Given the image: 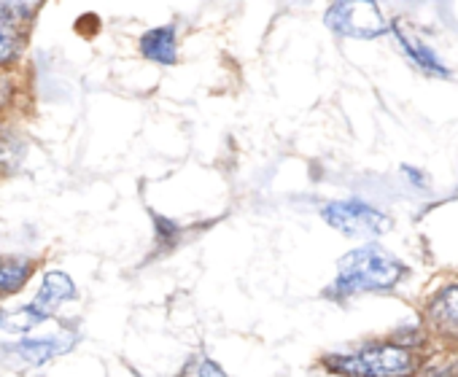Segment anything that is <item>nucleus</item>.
I'll return each instance as SVG.
<instances>
[{
  "label": "nucleus",
  "instance_id": "12",
  "mask_svg": "<svg viewBox=\"0 0 458 377\" xmlns=\"http://www.w3.org/2000/svg\"><path fill=\"white\" fill-rule=\"evenodd\" d=\"M197 377H226V372H224L216 361L205 358V361L199 364V369H197Z\"/></svg>",
  "mask_w": 458,
  "mask_h": 377
},
{
  "label": "nucleus",
  "instance_id": "6",
  "mask_svg": "<svg viewBox=\"0 0 458 377\" xmlns=\"http://www.w3.org/2000/svg\"><path fill=\"white\" fill-rule=\"evenodd\" d=\"M36 6L30 4H9L0 0V65H9L17 60L25 33H28V20L33 17Z\"/></svg>",
  "mask_w": 458,
  "mask_h": 377
},
{
  "label": "nucleus",
  "instance_id": "13",
  "mask_svg": "<svg viewBox=\"0 0 458 377\" xmlns=\"http://www.w3.org/2000/svg\"><path fill=\"white\" fill-rule=\"evenodd\" d=\"M12 92H14V87H12V81H9L6 76H0V108H4V105L9 103V97H12Z\"/></svg>",
  "mask_w": 458,
  "mask_h": 377
},
{
  "label": "nucleus",
  "instance_id": "4",
  "mask_svg": "<svg viewBox=\"0 0 458 377\" xmlns=\"http://www.w3.org/2000/svg\"><path fill=\"white\" fill-rule=\"evenodd\" d=\"M321 216L327 219V224L348 235H380L391 227V222L377 208L367 205L359 197L335 200L321 211Z\"/></svg>",
  "mask_w": 458,
  "mask_h": 377
},
{
  "label": "nucleus",
  "instance_id": "7",
  "mask_svg": "<svg viewBox=\"0 0 458 377\" xmlns=\"http://www.w3.org/2000/svg\"><path fill=\"white\" fill-rule=\"evenodd\" d=\"M426 318L442 337L458 339V281L442 286L426 305Z\"/></svg>",
  "mask_w": 458,
  "mask_h": 377
},
{
  "label": "nucleus",
  "instance_id": "9",
  "mask_svg": "<svg viewBox=\"0 0 458 377\" xmlns=\"http://www.w3.org/2000/svg\"><path fill=\"white\" fill-rule=\"evenodd\" d=\"M140 52L146 60L159 65H173L178 60V44L173 28H154L140 38Z\"/></svg>",
  "mask_w": 458,
  "mask_h": 377
},
{
  "label": "nucleus",
  "instance_id": "2",
  "mask_svg": "<svg viewBox=\"0 0 458 377\" xmlns=\"http://www.w3.org/2000/svg\"><path fill=\"white\" fill-rule=\"evenodd\" d=\"M324 364L345 377H410L415 372V353L407 345L375 342L348 353H332Z\"/></svg>",
  "mask_w": 458,
  "mask_h": 377
},
{
  "label": "nucleus",
  "instance_id": "5",
  "mask_svg": "<svg viewBox=\"0 0 458 377\" xmlns=\"http://www.w3.org/2000/svg\"><path fill=\"white\" fill-rule=\"evenodd\" d=\"M327 25L351 38H377L388 30L375 4H337L327 12Z\"/></svg>",
  "mask_w": 458,
  "mask_h": 377
},
{
  "label": "nucleus",
  "instance_id": "11",
  "mask_svg": "<svg viewBox=\"0 0 458 377\" xmlns=\"http://www.w3.org/2000/svg\"><path fill=\"white\" fill-rule=\"evenodd\" d=\"M36 262L33 259H20V256H0V297L20 291L28 278L33 275Z\"/></svg>",
  "mask_w": 458,
  "mask_h": 377
},
{
  "label": "nucleus",
  "instance_id": "1",
  "mask_svg": "<svg viewBox=\"0 0 458 377\" xmlns=\"http://www.w3.org/2000/svg\"><path fill=\"white\" fill-rule=\"evenodd\" d=\"M404 275V264L380 246H361L348 251L337 264V281L332 294L353 297L364 291H388Z\"/></svg>",
  "mask_w": 458,
  "mask_h": 377
},
{
  "label": "nucleus",
  "instance_id": "3",
  "mask_svg": "<svg viewBox=\"0 0 458 377\" xmlns=\"http://www.w3.org/2000/svg\"><path fill=\"white\" fill-rule=\"evenodd\" d=\"M73 297H76L73 281L65 272H49L44 278L41 291L36 294L33 302H28L25 307H20L14 313L0 315V329H6V331H28V329L44 323L49 315H55Z\"/></svg>",
  "mask_w": 458,
  "mask_h": 377
},
{
  "label": "nucleus",
  "instance_id": "8",
  "mask_svg": "<svg viewBox=\"0 0 458 377\" xmlns=\"http://www.w3.org/2000/svg\"><path fill=\"white\" fill-rule=\"evenodd\" d=\"M76 342L73 334H57V337H47V339H22L17 345H9L14 356H20L28 364H44L49 358H55L57 353L68 350Z\"/></svg>",
  "mask_w": 458,
  "mask_h": 377
},
{
  "label": "nucleus",
  "instance_id": "10",
  "mask_svg": "<svg viewBox=\"0 0 458 377\" xmlns=\"http://www.w3.org/2000/svg\"><path fill=\"white\" fill-rule=\"evenodd\" d=\"M394 36H396L399 46L404 49V54L412 60V65H415V68H420V71H426V73H434V76H447V68L439 63V57L431 52V46L420 44L418 38L404 36L399 28H394Z\"/></svg>",
  "mask_w": 458,
  "mask_h": 377
}]
</instances>
